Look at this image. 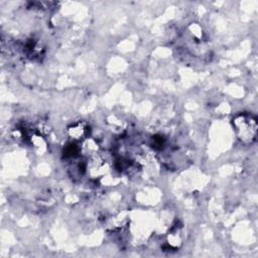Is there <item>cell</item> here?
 Instances as JSON below:
<instances>
[{"label": "cell", "mask_w": 258, "mask_h": 258, "mask_svg": "<svg viewBox=\"0 0 258 258\" xmlns=\"http://www.w3.org/2000/svg\"><path fill=\"white\" fill-rule=\"evenodd\" d=\"M235 125L238 136L243 142L251 143L255 140L257 132V123L255 118H253L251 115L241 116L235 121Z\"/></svg>", "instance_id": "obj_1"}]
</instances>
